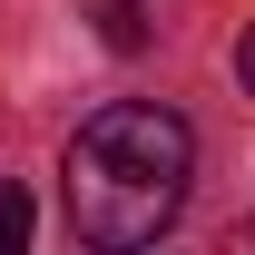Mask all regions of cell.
<instances>
[{
	"mask_svg": "<svg viewBox=\"0 0 255 255\" xmlns=\"http://www.w3.org/2000/svg\"><path fill=\"white\" fill-rule=\"evenodd\" d=\"M69 226L89 246H147L177 226L187 206V177H196V137L177 108L157 98H118L98 108L79 137H69Z\"/></svg>",
	"mask_w": 255,
	"mask_h": 255,
	"instance_id": "1",
	"label": "cell"
},
{
	"mask_svg": "<svg viewBox=\"0 0 255 255\" xmlns=\"http://www.w3.org/2000/svg\"><path fill=\"white\" fill-rule=\"evenodd\" d=\"M98 39L108 49H147V10L137 0H98Z\"/></svg>",
	"mask_w": 255,
	"mask_h": 255,
	"instance_id": "2",
	"label": "cell"
},
{
	"mask_svg": "<svg viewBox=\"0 0 255 255\" xmlns=\"http://www.w3.org/2000/svg\"><path fill=\"white\" fill-rule=\"evenodd\" d=\"M20 246H30V196L0 177V255H20Z\"/></svg>",
	"mask_w": 255,
	"mask_h": 255,
	"instance_id": "3",
	"label": "cell"
},
{
	"mask_svg": "<svg viewBox=\"0 0 255 255\" xmlns=\"http://www.w3.org/2000/svg\"><path fill=\"white\" fill-rule=\"evenodd\" d=\"M236 79H246V98H255V30H246V49H236Z\"/></svg>",
	"mask_w": 255,
	"mask_h": 255,
	"instance_id": "4",
	"label": "cell"
}]
</instances>
